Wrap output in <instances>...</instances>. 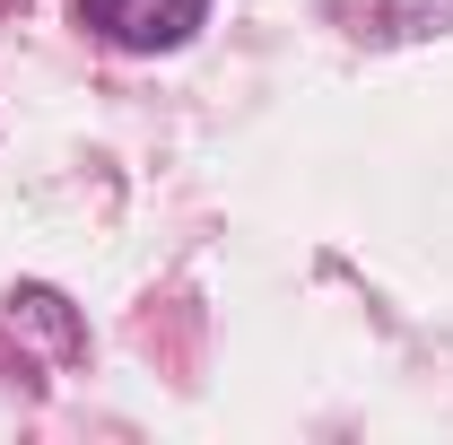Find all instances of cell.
Masks as SVG:
<instances>
[{"mask_svg":"<svg viewBox=\"0 0 453 445\" xmlns=\"http://www.w3.org/2000/svg\"><path fill=\"white\" fill-rule=\"evenodd\" d=\"M384 35H393V44L453 35V0H384Z\"/></svg>","mask_w":453,"mask_h":445,"instance_id":"7a4b0ae2","label":"cell"},{"mask_svg":"<svg viewBox=\"0 0 453 445\" xmlns=\"http://www.w3.org/2000/svg\"><path fill=\"white\" fill-rule=\"evenodd\" d=\"M201 9H210V0H88V18L105 27L113 44H131V53L183 44V35L201 27Z\"/></svg>","mask_w":453,"mask_h":445,"instance_id":"6da1fadb","label":"cell"}]
</instances>
